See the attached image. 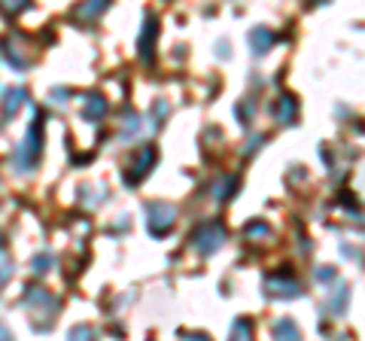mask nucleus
I'll return each mask as SVG.
<instances>
[{
	"mask_svg": "<svg viewBox=\"0 0 365 341\" xmlns=\"http://www.w3.org/2000/svg\"><path fill=\"white\" fill-rule=\"evenodd\" d=\"M182 341H210V338H207V335H201V332H198V335H192V332H182Z\"/></svg>",
	"mask_w": 365,
	"mask_h": 341,
	"instance_id": "1a4fd4ad",
	"label": "nucleus"
},
{
	"mask_svg": "<svg viewBox=\"0 0 365 341\" xmlns=\"http://www.w3.org/2000/svg\"><path fill=\"white\" fill-rule=\"evenodd\" d=\"M225 241V229L220 223H207V225H201V232H198V238H195V244H198V250H216Z\"/></svg>",
	"mask_w": 365,
	"mask_h": 341,
	"instance_id": "f03ea898",
	"label": "nucleus"
},
{
	"mask_svg": "<svg viewBox=\"0 0 365 341\" xmlns=\"http://www.w3.org/2000/svg\"><path fill=\"white\" fill-rule=\"evenodd\" d=\"M274 338L277 341H302V332H299V326H295L289 317H283V320L274 326Z\"/></svg>",
	"mask_w": 365,
	"mask_h": 341,
	"instance_id": "7ed1b4c3",
	"label": "nucleus"
},
{
	"mask_svg": "<svg viewBox=\"0 0 365 341\" xmlns=\"http://www.w3.org/2000/svg\"><path fill=\"white\" fill-rule=\"evenodd\" d=\"M71 341H95V335H91V329L79 326V329H73V332H71Z\"/></svg>",
	"mask_w": 365,
	"mask_h": 341,
	"instance_id": "6e6552de",
	"label": "nucleus"
},
{
	"mask_svg": "<svg viewBox=\"0 0 365 341\" xmlns=\"http://www.w3.org/2000/svg\"><path fill=\"white\" fill-rule=\"evenodd\" d=\"M268 292H274V299H295L299 283H295V278H289V271H280V275L268 278Z\"/></svg>",
	"mask_w": 365,
	"mask_h": 341,
	"instance_id": "f257e3e1",
	"label": "nucleus"
},
{
	"mask_svg": "<svg viewBox=\"0 0 365 341\" xmlns=\"http://www.w3.org/2000/svg\"><path fill=\"white\" fill-rule=\"evenodd\" d=\"M292 116H295V101L292 98H283V104L277 107V119L280 122H289Z\"/></svg>",
	"mask_w": 365,
	"mask_h": 341,
	"instance_id": "423d86ee",
	"label": "nucleus"
},
{
	"mask_svg": "<svg viewBox=\"0 0 365 341\" xmlns=\"http://www.w3.org/2000/svg\"><path fill=\"white\" fill-rule=\"evenodd\" d=\"M88 101H91V104H88V107L83 110V113H86V116H91V119H95V116H101V113H104V110H107V104H104V98H98V95H95V98H88Z\"/></svg>",
	"mask_w": 365,
	"mask_h": 341,
	"instance_id": "0eeeda50",
	"label": "nucleus"
},
{
	"mask_svg": "<svg viewBox=\"0 0 365 341\" xmlns=\"http://www.w3.org/2000/svg\"><path fill=\"white\" fill-rule=\"evenodd\" d=\"M271 40H274V34H268V31H262V28H256L253 34H250V43H253V49H256L259 55H265V52H268V46H271Z\"/></svg>",
	"mask_w": 365,
	"mask_h": 341,
	"instance_id": "20e7f679",
	"label": "nucleus"
},
{
	"mask_svg": "<svg viewBox=\"0 0 365 341\" xmlns=\"http://www.w3.org/2000/svg\"><path fill=\"white\" fill-rule=\"evenodd\" d=\"M232 341H253V323H250V320H237L232 326Z\"/></svg>",
	"mask_w": 365,
	"mask_h": 341,
	"instance_id": "39448f33",
	"label": "nucleus"
}]
</instances>
